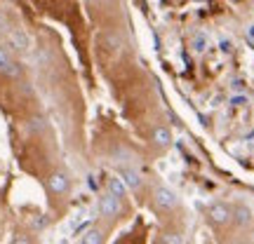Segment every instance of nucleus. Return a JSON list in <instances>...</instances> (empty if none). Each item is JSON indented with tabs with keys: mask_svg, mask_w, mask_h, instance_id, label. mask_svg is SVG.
I'll return each instance as SVG.
<instances>
[{
	"mask_svg": "<svg viewBox=\"0 0 254 244\" xmlns=\"http://www.w3.org/2000/svg\"><path fill=\"white\" fill-rule=\"evenodd\" d=\"M99 211L104 216L116 218L120 211H123V202H120V197H116L113 193H106L104 197H99Z\"/></svg>",
	"mask_w": 254,
	"mask_h": 244,
	"instance_id": "f257e3e1",
	"label": "nucleus"
},
{
	"mask_svg": "<svg viewBox=\"0 0 254 244\" xmlns=\"http://www.w3.org/2000/svg\"><path fill=\"white\" fill-rule=\"evenodd\" d=\"M47 186H50V190H52L55 195H64V193H68V188H71V179L64 172H55V174H50Z\"/></svg>",
	"mask_w": 254,
	"mask_h": 244,
	"instance_id": "f03ea898",
	"label": "nucleus"
},
{
	"mask_svg": "<svg viewBox=\"0 0 254 244\" xmlns=\"http://www.w3.org/2000/svg\"><path fill=\"white\" fill-rule=\"evenodd\" d=\"M0 73H5L9 78H19L21 75V68H19V63L12 61V56L5 47H0Z\"/></svg>",
	"mask_w": 254,
	"mask_h": 244,
	"instance_id": "7ed1b4c3",
	"label": "nucleus"
},
{
	"mask_svg": "<svg viewBox=\"0 0 254 244\" xmlns=\"http://www.w3.org/2000/svg\"><path fill=\"white\" fill-rule=\"evenodd\" d=\"M155 204L160 209H174L177 207V195L170 188H158L155 190Z\"/></svg>",
	"mask_w": 254,
	"mask_h": 244,
	"instance_id": "20e7f679",
	"label": "nucleus"
},
{
	"mask_svg": "<svg viewBox=\"0 0 254 244\" xmlns=\"http://www.w3.org/2000/svg\"><path fill=\"white\" fill-rule=\"evenodd\" d=\"M120 179H123V183H125L129 190L141 188V176H139V172L129 169V167H123V169H120Z\"/></svg>",
	"mask_w": 254,
	"mask_h": 244,
	"instance_id": "39448f33",
	"label": "nucleus"
},
{
	"mask_svg": "<svg viewBox=\"0 0 254 244\" xmlns=\"http://www.w3.org/2000/svg\"><path fill=\"white\" fill-rule=\"evenodd\" d=\"M9 45L12 49H17V52H28V47H31V40L24 31H12L9 33Z\"/></svg>",
	"mask_w": 254,
	"mask_h": 244,
	"instance_id": "423d86ee",
	"label": "nucleus"
},
{
	"mask_svg": "<svg viewBox=\"0 0 254 244\" xmlns=\"http://www.w3.org/2000/svg\"><path fill=\"white\" fill-rule=\"evenodd\" d=\"M209 216H212V221H214V223H219V226H226L228 221H231V209H228L226 204H214V207L209 209Z\"/></svg>",
	"mask_w": 254,
	"mask_h": 244,
	"instance_id": "0eeeda50",
	"label": "nucleus"
},
{
	"mask_svg": "<svg viewBox=\"0 0 254 244\" xmlns=\"http://www.w3.org/2000/svg\"><path fill=\"white\" fill-rule=\"evenodd\" d=\"M153 144L160 146V148L172 146V132H170V127H155L153 129Z\"/></svg>",
	"mask_w": 254,
	"mask_h": 244,
	"instance_id": "6e6552de",
	"label": "nucleus"
},
{
	"mask_svg": "<svg viewBox=\"0 0 254 244\" xmlns=\"http://www.w3.org/2000/svg\"><path fill=\"white\" fill-rule=\"evenodd\" d=\"M125 183H123V179H111L109 181V193H113V195H116V197H125Z\"/></svg>",
	"mask_w": 254,
	"mask_h": 244,
	"instance_id": "1a4fd4ad",
	"label": "nucleus"
},
{
	"mask_svg": "<svg viewBox=\"0 0 254 244\" xmlns=\"http://www.w3.org/2000/svg\"><path fill=\"white\" fill-rule=\"evenodd\" d=\"M82 242L85 244H99V242H104V233H101L99 228H92V230H87V235H82Z\"/></svg>",
	"mask_w": 254,
	"mask_h": 244,
	"instance_id": "9d476101",
	"label": "nucleus"
},
{
	"mask_svg": "<svg viewBox=\"0 0 254 244\" xmlns=\"http://www.w3.org/2000/svg\"><path fill=\"white\" fill-rule=\"evenodd\" d=\"M205 49H207V38H205V36H195V38H193V52H200V54H202Z\"/></svg>",
	"mask_w": 254,
	"mask_h": 244,
	"instance_id": "9b49d317",
	"label": "nucleus"
},
{
	"mask_svg": "<svg viewBox=\"0 0 254 244\" xmlns=\"http://www.w3.org/2000/svg\"><path fill=\"white\" fill-rule=\"evenodd\" d=\"M236 218H238V223H240V226H247V223H250V209H247V207H238Z\"/></svg>",
	"mask_w": 254,
	"mask_h": 244,
	"instance_id": "f8f14e48",
	"label": "nucleus"
},
{
	"mask_svg": "<svg viewBox=\"0 0 254 244\" xmlns=\"http://www.w3.org/2000/svg\"><path fill=\"white\" fill-rule=\"evenodd\" d=\"M104 43H106V45H111V49H113V52H118V49H120V40L116 36H106V38H104Z\"/></svg>",
	"mask_w": 254,
	"mask_h": 244,
	"instance_id": "ddd939ff",
	"label": "nucleus"
},
{
	"mask_svg": "<svg viewBox=\"0 0 254 244\" xmlns=\"http://www.w3.org/2000/svg\"><path fill=\"white\" fill-rule=\"evenodd\" d=\"M245 103H247V97H243V94H236L231 99V106H245Z\"/></svg>",
	"mask_w": 254,
	"mask_h": 244,
	"instance_id": "4468645a",
	"label": "nucleus"
},
{
	"mask_svg": "<svg viewBox=\"0 0 254 244\" xmlns=\"http://www.w3.org/2000/svg\"><path fill=\"white\" fill-rule=\"evenodd\" d=\"M47 223H50V218H47V216H38V218H33V228H45Z\"/></svg>",
	"mask_w": 254,
	"mask_h": 244,
	"instance_id": "2eb2a0df",
	"label": "nucleus"
},
{
	"mask_svg": "<svg viewBox=\"0 0 254 244\" xmlns=\"http://www.w3.org/2000/svg\"><path fill=\"white\" fill-rule=\"evenodd\" d=\"M43 127H45V120H40V118H33V122H31V129H43Z\"/></svg>",
	"mask_w": 254,
	"mask_h": 244,
	"instance_id": "dca6fc26",
	"label": "nucleus"
},
{
	"mask_svg": "<svg viewBox=\"0 0 254 244\" xmlns=\"http://www.w3.org/2000/svg\"><path fill=\"white\" fill-rule=\"evenodd\" d=\"M231 49H233V47H231V43H228V40H221V52H231Z\"/></svg>",
	"mask_w": 254,
	"mask_h": 244,
	"instance_id": "f3484780",
	"label": "nucleus"
},
{
	"mask_svg": "<svg viewBox=\"0 0 254 244\" xmlns=\"http://www.w3.org/2000/svg\"><path fill=\"white\" fill-rule=\"evenodd\" d=\"M243 87H245V85H243V80H236V82H233V90H236V92H243Z\"/></svg>",
	"mask_w": 254,
	"mask_h": 244,
	"instance_id": "a211bd4d",
	"label": "nucleus"
},
{
	"mask_svg": "<svg viewBox=\"0 0 254 244\" xmlns=\"http://www.w3.org/2000/svg\"><path fill=\"white\" fill-rule=\"evenodd\" d=\"M247 36H250V38H252V40H254V24H252V26H250V28H247Z\"/></svg>",
	"mask_w": 254,
	"mask_h": 244,
	"instance_id": "6ab92c4d",
	"label": "nucleus"
},
{
	"mask_svg": "<svg viewBox=\"0 0 254 244\" xmlns=\"http://www.w3.org/2000/svg\"><path fill=\"white\" fill-rule=\"evenodd\" d=\"M101 2H111V0H101Z\"/></svg>",
	"mask_w": 254,
	"mask_h": 244,
	"instance_id": "aec40b11",
	"label": "nucleus"
}]
</instances>
